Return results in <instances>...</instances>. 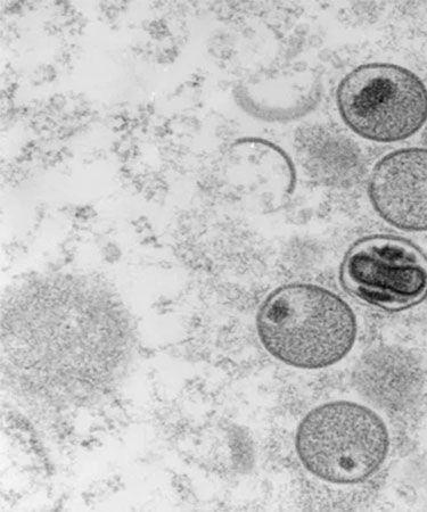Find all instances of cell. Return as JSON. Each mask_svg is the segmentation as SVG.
<instances>
[{
    "label": "cell",
    "mask_w": 427,
    "mask_h": 512,
    "mask_svg": "<svg viewBox=\"0 0 427 512\" xmlns=\"http://www.w3.org/2000/svg\"><path fill=\"white\" fill-rule=\"evenodd\" d=\"M262 346L285 365L318 370L336 365L353 349L358 326L350 305L330 289L295 283L275 289L257 317Z\"/></svg>",
    "instance_id": "obj_1"
},
{
    "label": "cell",
    "mask_w": 427,
    "mask_h": 512,
    "mask_svg": "<svg viewBox=\"0 0 427 512\" xmlns=\"http://www.w3.org/2000/svg\"><path fill=\"white\" fill-rule=\"evenodd\" d=\"M295 449L302 466L319 480L357 484L379 472L388 457L390 435L372 409L335 401L312 409L302 419Z\"/></svg>",
    "instance_id": "obj_2"
},
{
    "label": "cell",
    "mask_w": 427,
    "mask_h": 512,
    "mask_svg": "<svg viewBox=\"0 0 427 512\" xmlns=\"http://www.w3.org/2000/svg\"><path fill=\"white\" fill-rule=\"evenodd\" d=\"M335 99L344 125L369 142H404L427 122V87L397 64L357 66L340 81Z\"/></svg>",
    "instance_id": "obj_3"
},
{
    "label": "cell",
    "mask_w": 427,
    "mask_h": 512,
    "mask_svg": "<svg viewBox=\"0 0 427 512\" xmlns=\"http://www.w3.org/2000/svg\"><path fill=\"white\" fill-rule=\"evenodd\" d=\"M340 282L352 297L369 307L407 310L427 297V254L399 236L360 238L344 255Z\"/></svg>",
    "instance_id": "obj_4"
},
{
    "label": "cell",
    "mask_w": 427,
    "mask_h": 512,
    "mask_svg": "<svg viewBox=\"0 0 427 512\" xmlns=\"http://www.w3.org/2000/svg\"><path fill=\"white\" fill-rule=\"evenodd\" d=\"M368 196L377 216L391 227L426 233L427 148H400L382 156L369 175Z\"/></svg>",
    "instance_id": "obj_5"
}]
</instances>
